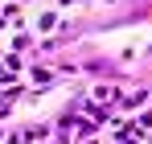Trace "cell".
<instances>
[{
	"instance_id": "cell-1",
	"label": "cell",
	"mask_w": 152,
	"mask_h": 144,
	"mask_svg": "<svg viewBox=\"0 0 152 144\" xmlns=\"http://www.w3.org/2000/svg\"><path fill=\"white\" fill-rule=\"evenodd\" d=\"M115 95H119V91H115L111 82H99V87L91 91V99H95V103H111V99H115Z\"/></svg>"
}]
</instances>
